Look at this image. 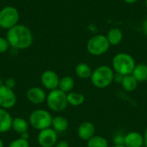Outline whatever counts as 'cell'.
Listing matches in <instances>:
<instances>
[{
	"label": "cell",
	"mask_w": 147,
	"mask_h": 147,
	"mask_svg": "<svg viewBox=\"0 0 147 147\" xmlns=\"http://www.w3.org/2000/svg\"><path fill=\"white\" fill-rule=\"evenodd\" d=\"M8 147H29V143L28 140H25L21 138H18L11 141Z\"/></svg>",
	"instance_id": "cell-24"
},
{
	"label": "cell",
	"mask_w": 147,
	"mask_h": 147,
	"mask_svg": "<svg viewBox=\"0 0 147 147\" xmlns=\"http://www.w3.org/2000/svg\"><path fill=\"white\" fill-rule=\"evenodd\" d=\"M145 3H146V8H147V0H146V1H145Z\"/></svg>",
	"instance_id": "cell-37"
},
{
	"label": "cell",
	"mask_w": 147,
	"mask_h": 147,
	"mask_svg": "<svg viewBox=\"0 0 147 147\" xmlns=\"http://www.w3.org/2000/svg\"><path fill=\"white\" fill-rule=\"evenodd\" d=\"M121 84L125 91L133 92L137 89L139 82L135 79V78L132 74H130V75H126L123 77V79Z\"/></svg>",
	"instance_id": "cell-18"
},
{
	"label": "cell",
	"mask_w": 147,
	"mask_h": 147,
	"mask_svg": "<svg viewBox=\"0 0 147 147\" xmlns=\"http://www.w3.org/2000/svg\"><path fill=\"white\" fill-rule=\"evenodd\" d=\"M110 44L103 34H96L91 37L87 42V51L93 56H101L108 52Z\"/></svg>",
	"instance_id": "cell-6"
},
{
	"label": "cell",
	"mask_w": 147,
	"mask_h": 147,
	"mask_svg": "<svg viewBox=\"0 0 147 147\" xmlns=\"http://www.w3.org/2000/svg\"><path fill=\"white\" fill-rule=\"evenodd\" d=\"M82 147H87V146H82Z\"/></svg>",
	"instance_id": "cell-38"
},
{
	"label": "cell",
	"mask_w": 147,
	"mask_h": 147,
	"mask_svg": "<svg viewBox=\"0 0 147 147\" xmlns=\"http://www.w3.org/2000/svg\"><path fill=\"white\" fill-rule=\"evenodd\" d=\"M16 80H15V78H7L5 81H4V85H6L8 88H9V89H14L15 88V86H16Z\"/></svg>",
	"instance_id": "cell-27"
},
{
	"label": "cell",
	"mask_w": 147,
	"mask_h": 147,
	"mask_svg": "<svg viewBox=\"0 0 147 147\" xmlns=\"http://www.w3.org/2000/svg\"><path fill=\"white\" fill-rule=\"evenodd\" d=\"M132 75L139 83H144L147 81V65L138 64L135 65Z\"/></svg>",
	"instance_id": "cell-19"
},
{
	"label": "cell",
	"mask_w": 147,
	"mask_h": 147,
	"mask_svg": "<svg viewBox=\"0 0 147 147\" xmlns=\"http://www.w3.org/2000/svg\"><path fill=\"white\" fill-rule=\"evenodd\" d=\"M115 71L108 65H101L92 71L91 84L97 89H106L114 82Z\"/></svg>",
	"instance_id": "cell-2"
},
{
	"label": "cell",
	"mask_w": 147,
	"mask_h": 147,
	"mask_svg": "<svg viewBox=\"0 0 147 147\" xmlns=\"http://www.w3.org/2000/svg\"><path fill=\"white\" fill-rule=\"evenodd\" d=\"M12 129L18 134L28 132V121L22 117H15L12 121Z\"/></svg>",
	"instance_id": "cell-20"
},
{
	"label": "cell",
	"mask_w": 147,
	"mask_h": 147,
	"mask_svg": "<svg viewBox=\"0 0 147 147\" xmlns=\"http://www.w3.org/2000/svg\"><path fill=\"white\" fill-rule=\"evenodd\" d=\"M74 86H75V81H74L73 78L71 76H65L60 78L58 89H59L63 92L68 94L69 92L72 91Z\"/></svg>",
	"instance_id": "cell-21"
},
{
	"label": "cell",
	"mask_w": 147,
	"mask_h": 147,
	"mask_svg": "<svg viewBox=\"0 0 147 147\" xmlns=\"http://www.w3.org/2000/svg\"><path fill=\"white\" fill-rule=\"evenodd\" d=\"M0 147H4V145H3V142L2 140V139L0 138Z\"/></svg>",
	"instance_id": "cell-34"
},
{
	"label": "cell",
	"mask_w": 147,
	"mask_h": 147,
	"mask_svg": "<svg viewBox=\"0 0 147 147\" xmlns=\"http://www.w3.org/2000/svg\"><path fill=\"white\" fill-rule=\"evenodd\" d=\"M142 29H143V32L144 34L147 35V18L143 22V24H142Z\"/></svg>",
	"instance_id": "cell-30"
},
{
	"label": "cell",
	"mask_w": 147,
	"mask_h": 147,
	"mask_svg": "<svg viewBox=\"0 0 147 147\" xmlns=\"http://www.w3.org/2000/svg\"><path fill=\"white\" fill-rule=\"evenodd\" d=\"M84 101H85V96L82 93L71 91L67 94L68 104H70L73 107H78V106L82 105L84 102Z\"/></svg>",
	"instance_id": "cell-22"
},
{
	"label": "cell",
	"mask_w": 147,
	"mask_h": 147,
	"mask_svg": "<svg viewBox=\"0 0 147 147\" xmlns=\"http://www.w3.org/2000/svg\"><path fill=\"white\" fill-rule=\"evenodd\" d=\"M59 75L51 70L45 71L40 76V82L41 84L48 90H53L59 88Z\"/></svg>",
	"instance_id": "cell-10"
},
{
	"label": "cell",
	"mask_w": 147,
	"mask_h": 147,
	"mask_svg": "<svg viewBox=\"0 0 147 147\" xmlns=\"http://www.w3.org/2000/svg\"><path fill=\"white\" fill-rule=\"evenodd\" d=\"M16 103V96L12 89L3 84L0 86V108L9 109Z\"/></svg>",
	"instance_id": "cell-9"
},
{
	"label": "cell",
	"mask_w": 147,
	"mask_h": 147,
	"mask_svg": "<svg viewBox=\"0 0 147 147\" xmlns=\"http://www.w3.org/2000/svg\"><path fill=\"white\" fill-rule=\"evenodd\" d=\"M0 28H1V27H0Z\"/></svg>",
	"instance_id": "cell-39"
},
{
	"label": "cell",
	"mask_w": 147,
	"mask_h": 147,
	"mask_svg": "<svg viewBox=\"0 0 147 147\" xmlns=\"http://www.w3.org/2000/svg\"><path fill=\"white\" fill-rule=\"evenodd\" d=\"M124 146L127 147H142L144 146V135L133 131L125 134Z\"/></svg>",
	"instance_id": "cell-13"
},
{
	"label": "cell",
	"mask_w": 147,
	"mask_h": 147,
	"mask_svg": "<svg viewBox=\"0 0 147 147\" xmlns=\"http://www.w3.org/2000/svg\"><path fill=\"white\" fill-rule=\"evenodd\" d=\"M92 71H93L91 67L86 63H79L75 67V73L81 79L90 78L92 75Z\"/></svg>",
	"instance_id": "cell-17"
},
{
	"label": "cell",
	"mask_w": 147,
	"mask_h": 147,
	"mask_svg": "<svg viewBox=\"0 0 147 147\" xmlns=\"http://www.w3.org/2000/svg\"><path fill=\"white\" fill-rule=\"evenodd\" d=\"M68 127H69V122L65 117L62 115H57L53 118L52 128L54 129L57 133L65 132L68 129Z\"/></svg>",
	"instance_id": "cell-15"
},
{
	"label": "cell",
	"mask_w": 147,
	"mask_h": 147,
	"mask_svg": "<svg viewBox=\"0 0 147 147\" xmlns=\"http://www.w3.org/2000/svg\"><path fill=\"white\" fill-rule=\"evenodd\" d=\"M124 140H125V135L122 134H116L114 136V145L116 146H123L124 145Z\"/></svg>",
	"instance_id": "cell-26"
},
{
	"label": "cell",
	"mask_w": 147,
	"mask_h": 147,
	"mask_svg": "<svg viewBox=\"0 0 147 147\" xmlns=\"http://www.w3.org/2000/svg\"><path fill=\"white\" fill-rule=\"evenodd\" d=\"M143 135H144V146H145V147H147V128L146 129Z\"/></svg>",
	"instance_id": "cell-32"
},
{
	"label": "cell",
	"mask_w": 147,
	"mask_h": 147,
	"mask_svg": "<svg viewBox=\"0 0 147 147\" xmlns=\"http://www.w3.org/2000/svg\"><path fill=\"white\" fill-rule=\"evenodd\" d=\"M110 46L119 45L123 39V33L118 28H112L109 30L106 35Z\"/></svg>",
	"instance_id": "cell-16"
},
{
	"label": "cell",
	"mask_w": 147,
	"mask_h": 147,
	"mask_svg": "<svg viewBox=\"0 0 147 147\" xmlns=\"http://www.w3.org/2000/svg\"><path fill=\"white\" fill-rule=\"evenodd\" d=\"M52 115L45 109H35L29 115L28 121L30 126L39 131L49 128L52 127Z\"/></svg>",
	"instance_id": "cell-4"
},
{
	"label": "cell",
	"mask_w": 147,
	"mask_h": 147,
	"mask_svg": "<svg viewBox=\"0 0 147 147\" xmlns=\"http://www.w3.org/2000/svg\"><path fill=\"white\" fill-rule=\"evenodd\" d=\"M47 104L48 108L53 112H61L65 110L68 106L67 94L56 89L51 90L47 96Z\"/></svg>",
	"instance_id": "cell-5"
},
{
	"label": "cell",
	"mask_w": 147,
	"mask_h": 147,
	"mask_svg": "<svg viewBox=\"0 0 147 147\" xmlns=\"http://www.w3.org/2000/svg\"><path fill=\"white\" fill-rule=\"evenodd\" d=\"M3 84V81H2V80L0 79V86H2Z\"/></svg>",
	"instance_id": "cell-36"
},
{
	"label": "cell",
	"mask_w": 147,
	"mask_h": 147,
	"mask_svg": "<svg viewBox=\"0 0 147 147\" xmlns=\"http://www.w3.org/2000/svg\"><path fill=\"white\" fill-rule=\"evenodd\" d=\"M54 147H70V145L65 140H60V141H58L56 143V145H55Z\"/></svg>",
	"instance_id": "cell-29"
},
{
	"label": "cell",
	"mask_w": 147,
	"mask_h": 147,
	"mask_svg": "<svg viewBox=\"0 0 147 147\" xmlns=\"http://www.w3.org/2000/svg\"><path fill=\"white\" fill-rule=\"evenodd\" d=\"M125 3H129V4H131V3H136L137 1H139V0H123Z\"/></svg>",
	"instance_id": "cell-33"
},
{
	"label": "cell",
	"mask_w": 147,
	"mask_h": 147,
	"mask_svg": "<svg viewBox=\"0 0 147 147\" xmlns=\"http://www.w3.org/2000/svg\"><path fill=\"white\" fill-rule=\"evenodd\" d=\"M123 77L122 75L119 74V73H115V77H114V82L117 83V84H121V81L123 79Z\"/></svg>",
	"instance_id": "cell-28"
},
{
	"label": "cell",
	"mask_w": 147,
	"mask_h": 147,
	"mask_svg": "<svg viewBox=\"0 0 147 147\" xmlns=\"http://www.w3.org/2000/svg\"><path fill=\"white\" fill-rule=\"evenodd\" d=\"M20 14L16 8L6 6L0 10V27L3 29H10L18 24Z\"/></svg>",
	"instance_id": "cell-7"
},
{
	"label": "cell",
	"mask_w": 147,
	"mask_h": 147,
	"mask_svg": "<svg viewBox=\"0 0 147 147\" xmlns=\"http://www.w3.org/2000/svg\"><path fill=\"white\" fill-rule=\"evenodd\" d=\"M109 147H127V146H125L124 145H123V146H116V145H113L112 146H109Z\"/></svg>",
	"instance_id": "cell-35"
},
{
	"label": "cell",
	"mask_w": 147,
	"mask_h": 147,
	"mask_svg": "<svg viewBox=\"0 0 147 147\" xmlns=\"http://www.w3.org/2000/svg\"><path fill=\"white\" fill-rule=\"evenodd\" d=\"M47 94L45 90L40 87L30 88L26 94L27 99L33 104H41L47 100Z\"/></svg>",
	"instance_id": "cell-12"
},
{
	"label": "cell",
	"mask_w": 147,
	"mask_h": 147,
	"mask_svg": "<svg viewBox=\"0 0 147 147\" xmlns=\"http://www.w3.org/2000/svg\"><path fill=\"white\" fill-rule=\"evenodd\" d=\"M38 144L41 147H53L58 142V133L52 127L40 131L37 136Z\"/></svg>",
	"instance_id": "cell-8"
},
{
	"label": "cell",
	"mask_w": 147,
	"mask_h": 147,
	"mask_svg": "<svg viewBox=\"0 0 147 147\" xmlns=\"http://www.w3.org/2000/svg\"><path fill=\"white\" fill-rule=\"evenodd\" d=\"M20 138L22 139V140H28V139H29V134H28V132L23 133V134H20Z\"/></svg>",
	"instance_id": "cell-31"
},
{
	"label": "cell",
	"mask_w": 147,
	"mask_h": 147,
	"mask_svg": "<svg viewBox=\"0 0 147 147\" xmlns=\"http://www.w3.org/2000/svg\"><path fill=\"white\" fill-rule=\"evenodd\" d=\"M136 65L134 57L127 53H119L115 54L112 59V67L115 73L122 76L133 73Z\"/></svg>",
	"instance_id": "cell-3"
},
{
	"label": "cell",
	"mask_w": 147,
	"mask_h": 147,
	"mask_svg": "<svg viewBox=\"0 0 147 147\" xmlns=\"http://www.w3.org/2000/svg\"><path fill=\"white\" fill-rule=\"evenodd\" d=\"M9 44L6 38L0 37V54L6 53L9 48Z\"/></svg>",
	"instance_id": "cell-25"
},
{
	"label": "cell",
	"mask_w": 147,
	"mask_h": 147,
	"mask_svg": "<svg viewBox=\"0 0 147 147\" xmlns=\"http://www.w3.org/2000/svg\"><path fill=\"white\" fill-rule=\"evenodd\" d=\"M87 147H109L106 138L100 135H95L87 141Z\"/></svg>",
	"instance_id": "cell-23"
},
{
	"label": "cell",
	"mask_w": 147,
	"mask_h": 147,
	"mask_svg": "<svg viewBox=\"0 0 147 147\" xmlns=\"http://www.w3.org/2000/svg\"><path fill=\"white\" fill-rule=\"evenodd\" d=\"M77 133L79 139L84 141H88L90 139L96 135V127L90 121H84L78 126Z\"/></svg>",
	"instance_id": "cell-11"
},
{
	"label": "cell",
	"mask_w": 147,
	"mask_h": 147,
	"mask_svg": "<svg viewBox=\"0 0 147 147\" xmlns=\"http://www.w3.org/2000/svg\"><path fill=\"white\" fill-rule=\"evenodd\" d=\"M13 118L7 109L0 108V134H4L12 129Z\"/></svg>",
	"instance_id": "cell-14"
},
{
	"label": "cell",
	"mask_w": 147,
	"mask_h": 147,
	"mask_svg": "<svg viewBox=\"0 0 147 147\" xmlns=\"http://www.w3.org/2000/svg\"><path fill=\"white\" fill-rule=\"evenodd\" d=\"M6 39L12 48L23 50L32 45L34 36L31 30L27 26L17 24L8 30Z\"/></svg>",
	"instance_id": "cell-1"
}]
</instances>
